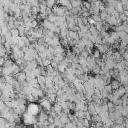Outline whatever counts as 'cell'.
<instances>
[{
    "label": "cell",
    "mask_w": 128,
    "mask_h": 128,
    "mask_svg": "<svg viewBox=\"0 0 128 128\" xmlns=\"http://www.w3.org/2000/svg\"><path fill=\"white\" fill-rule=\"evenodd\" d=\"M52 13H54L57 17H62V16H65V10L66 8L63 7V6H60V5H54L52 8Z\"/></svg>",
    "instance_id": "6da1fadb"
},
{
    "label": "cell",
    "mask_w": 128,
    "mask_h": 128,
    "mask_svg": "<svg viewBox=\"0 0 128 128\" xmlns=\"http://www.w3.org/2000/svg\"><path fill=\"white\" fill-rule=\"evenodd\" d=\"M105 23H107L109 26H116L117 25V18L115 16H112V15H108L106 20H105Z\"/></svg>",
    "instance_id": "7a4b0ae2"
},
{
    "label": "cell",
    "mask_w": 128,
    "mask_h": 128,
    "mask_svg": "<svg viewBox=\"0 0 128 128\" xmlns=\"http://www.w3.org/2000/svg\"><path fill=\"white\" fill-rule=\"evenodd\" d=\"M14 77H15L16 81H17V82H19L20 84H22V83H24V82L26 81V74H25L23 71H21V72L17 73L16 75H14Z\"/></svg>",
    "instance_id": "3957f363"
},
{
    "label": "cell",
    "mask_w": 128,
    "mask_h": 128,
    "mask_svg": "<svg viewBox=\"0 0 128 128\" xmlns=\"http://www.w3.org/2000/svg\"><path fill=\"white\" fill-rule=\"evenodd\" d=\"M48 119V114L45 112V111H41L38 113V117H37V122H40V123H44L46 122Z\"/></svg>",
    "instance_id": "277c9868"
},
{
    "label": "cell",
    "mask_w": 128,
    "mask_h": 128,
    "mask_svg": "<svg viewBox=\"0 0 128 128\" xmlns=\"http://www.w3.org/2000/svg\"><path fill=\"white\" fill-rule=\"evenodd\" d=\"M40 25H41L43 28H45V29H48V30H51V31H52V29H53V27H54V24H53V23H51V22H49L47 19H44V20H42Z\"/></svg>",
    "instance_id": "5b68a950"
},
{
    "label": "cell",
    "mask_w": 128,
    "mask_h": 128,
    "mask_svg": "<svg viewBox=\"0 0 128 128\" xmlns=\"http://www.w3.org/2000/svg\"><path fill=\"white\" fill-rule=\"evenodd\" d=\"M109 85L111 86V88H112V91H113V90H116V89H118V88L121 86V84H120L119 80H117V79H112V80L110 81Z\"/></svg>",
    "instance_id": "8992f818"
},
{
    "label": "cell",
    "mask_w": 128,
    "mask_h": 128,
    "mask_svg": "<svg viewBox=\"0 0 128 128\" xmlns=\"http://www.w3.org/2000/svg\"><path fill=\"white\" fill-rule=\"evenodd\" d=\"M37 79V82L39 84V87L41 89H44L45 88V76H42V75H39L36 77Z\"/></svg>",
    "instance_id": "52a82bcc"
},
{
    "label": "cell",
    "mask_w": 128,
    "mask_h": 128,
    "mask_svg": "<svg viewBox=\"0 0 128 128\" xmlns=\"http://www.w3.org/2000/svg\"><path fill=\"white\" fill-rule=\"evenodd\" d=\"M53 48H54V55H57V54H64L65 51H66V49H65L64 47H62L61 45H57V46H55V47H53Z\"/></svg>",
    "instance_id": "ba28073f"
},
{
    "label": "cell",
    "mask_w": 128,
    "mask_h": 128,
    "mask_svg": "<svg viewBox=\"0 0 128 128\" xmlns=\"http://www.w3.org/2000/svg\"><path fill=\"white\" fill-rule=\"evenodd\" d=\"M45 98H46L51 104H54V103L56 102V98H57V96H56L55 93H51V94H47V95H45Z\"/></svg>",
    "instance_id": "9c48e42d"
},
{
    "label": "cell",
    "mask_w": 128,
    "mask_h": 128,
    "mask_svg": "<svg viewBox=\"0 0 128 128\" xmlns=\"http://www.w3.org/2000/svg\"><path fill=\"white\" fill-rule=\"evenodd\" d=\"M56 114H60L61 112H62V107H61V105L59 104V103H54V104H52V108H51Z\"/></svg>",
    "instance_id": "30bf717a"
},
{
    "label": "cell",
    "mask_w": 128,
    "mask_h": 128,
    "mask_svg": "<svg viewBox=\"0 0 128 128\" xmlns=\"http://www.w3.org/2000/svg\"><path fill=\"white\" fill-rule=\"evenodd\" d=\"M1 74H2V76H8V75H12V69H11V67H10V68L2 67Z\"/></svg>",
    "instance_id": "8fae6325"
},
{
    "label": "cell",
    "mask_w": 128,
    "mask_h": 128,
    "mask_svg": "<svg viewBox=\"0 0 128 128\" xmlns=\"http://www.w3.org/2000/svg\"><path fill=\"white\" fill-rule=\"evenodd\" d=\"M88 31H89V33H90L91 35H94V36H98V35H99V32L97 31V29L95 28L94 25H90V26L88 27Z\"/></svg>",
    "instance_id": "7c38bea8"
},
{
    "label": "cell",
    "mask_w": 128,
    "mask_h": 128,
    "mask_svg": "<svg viewBox=\"0 0 128 128\" xmlns=\"http://www.w3.org/2000/svg\"><path fill=\"white\" fill-rule=\"evenodd\" d=\"M11 69H12V75L14 76V75H16L17 73H19V72H21V70H20V67H19V65H17V64H13L12 66H11Z\"/></svg>",
    "instance_id": "4fadbf2b"
},
{
    "label": "cell",
    "mask_w": 128,
    "mask_h": 128,
    "mask_svg": "<svg viewBox=\"0 0 128 128\" xmlns=\"http://www.w3.org/2000/svg\"><path fill=\"white\" fill-rule=\"evenodd\" d=\"M90 121L91 123H97V122H101V118L98 114H94V115H91V118H90Z\"/></svg>",
    "instance_id": "5bb4252c"
},
{
    "label": "cell",
    "mask_w": 128,
    "mask_h": 128,
    "mask_svg": "<svg viewBox=\"0 0 128 128\" xmlns=\"http://www.w3.org/2000/svg\"><path fill=\"white\" fill-rule=\"evenodd\" d=\"M70 4L72 8H78L81 6V0H70Z\"/></svg>",
    "instance_id": "9a60e30c"
},
{
    "label": "cell",
    "mask_w": 128,
    "mask_h": 128,
    "mask_svg": "<svg viewBox=\"0 0 128 128\" xmlns=\"http://www.w3.org/2000/svg\"><path fill=\"white\" fill-rule=\"evenodd\" d=\"M13 64H14V61H12L10 58H7V59H5V61H4L3 67H6V68H10V67H11Z\"/></svg>",
    "instance_id": "2e32d148"
},
{
    "label": "cell",
    "mask_w": 128,
    "mask_h": 128,
    "mask_svg": "<svg viewBox=\"0 0 128 128\" xmlns=\"http://www.w3.org/2000/svg\"><path fill=\"white\" fill-rule=\"evenodd\" d=\"M118 35H119V40H128V34L124 31H121V32H118Z\"/></svg>",
    "instance_id": "e0dca14e"
},
{
    "label": "cell",
    "mask_w": 128,
    "mask_h": 128,
    "mask_svg": "<svg viewBox=\"0 0 128 128\" xmlns=\"http://www.w3.org/2000/svg\"><path fill=\"white\" fill-rule=\"evenodd\" d=\"M9 33L11 35L12 38H16V37H19V33H18V30L16 28H13V29H10L9 30Z\"/></svg>",
    "instance_id": "ac0fdd59"
},
{
    "label": "cell",
    "mask_w": 128,
    "mask_h": 128,
    "mask_svg": "<svg viewBox=\"0 0 128 128\" xmlns=\"http://www.w3.org/2000/svg\"><path fill=\"white\" fill-rule=\"evenodd\" d=\"M45 70H46V73H47V75H49V76H52V74H53V72L56 70V69H54L51 65H48V66H46L45 67Z\"/></svg>",
    "instance_id": "d6986e66"
},
{
    "label": "cell",
    "mask_w": 128,
    "mask_h": 128,
    "mask_svg": "<svg viewBox=\"0 0 128 128\" xmlns=\"http://www.w3.org/2000/svg\"><path fill=\"white\" fill-rule=\"evenodd\" d=\"M28 84H29V85H30V86H31L32 88H37V89H38V88H40V87H39V84H38V82H37V79H36V78L32 79V80H31V81H30V82H29Z\"/></svg>",
    "instance_id": "ffe728a7"
},
{
    "label": "cell",
    "mask_w": 128,
    "mask_h": 128,
    "mask_svg": "<svg viewBox=\"0 0 128 128\" xmlns=\"http://www.w3.org/2000/svg\"><path fill=\"white\" fill-rule=\"evenodd\" d=\"M56 18H57V16L54 14V13H50L48 16H47V20L49 21V22H51V23H54L55 21H56Z\"/></svg>",
    "instance_id": "44dd1931"
},
{
    "label": "cell",
    "mask_w": 128,
    "mask_h": 128,
    "mask_svg": "<svg viewBox=\"0 0 128 128\" xmlns=\"http://www.w3.org/2000/svg\"><path fill=\"white\" fill-rule=\"evenodd\" d=\"M91 55H92V57H93L95 60H96V59H99V58L101 57V53H100L97 49H93V51H92V54H91Z\"/></svg>",
    "instance_id": "7402d4cb"
},
{
    "label": "cell",
    "mask_w": 128,
    "mask_h": 128,
    "mask_svg": "<svg viewBox=\"0 0 128 128\" xmlns=\"http://www.w3.org/2000/svg\"><path fill=\"white\" fill-rule=\"evenodd\" d=\"M73 115L78 119H83L84 118V111H74Z\"/></svg>",
    "instance_id": "603a6c76"
},
{
    "label": "cell",
    "mask_w": 128,
    "mask_h": 128,
    "mask_svg": "<svg viewBox=\"0 0 128 128\" xmlns=\"http://www.w3.org/2000/svg\"><path fill=\"white\" fill-rule=\"evenodd\" d=\"M86 63H87V61H86V58H83V57H81V56H78V64L82 67V66H86Z\"/></svg>",
    "instance_id": "cb8c5ba5"
},
{
    "label": "cell",
    "mask_w": 128,
    "mask_h": 128,
    "mask_svg": "<svg viewBox=\"0 0 128 128\" xmlns=\"http://www.w3.org/2000/svg\"><path fill=\"white\" fill-rule=\"evenodd\" d=\"M125 117H123V116H120V117H117L115 120H114V123L115 124H119V125H121V124H123L124 123V121H125Z\"/></svg>",
    "instance_id": "d4e9b609"
},
{
    "label": "cell",
    "mask_w": 128,
    "mask_h": 128,
    "mask_svg": "<svg viewBox=\"0 0 128 128\" xmlns=\"http://www.w3.org/2000/svg\"><path fill=\"white\" fill-rule=\"evenodd\" d=\"M32 73H33V75L35 76V78H36L37 76L41 75V67H40V66L36 67V68H35L34 70H32Z\"/></svg>",
    "instance_id": "484cf974"
},
{
    "label": "cell",
    "mask_w": 128,
    "mask_h": 128,
    "mask_svg": "<svg viewBox=\"0 0 128 128\" xmlns=\"http://www.w3.org/2000/svg\"><path fill=\"white\" fill-rule=\"evenodd\" d=\"M107 16H108V14H107L105 11H102V12H100V13H99V18H100V20H101L102 22H105V20H106Z\"/></svg>",
    "instance_id": "4316f807"
},
{
    "label": "cell",
    "mask_w": 128,
    "mask_h": 128,
    "mask_svg": "<svg viewBox=\"0 0 128 128\" xmlns=\"http://www.w3.org/2000/svg\"><path fill=\"white\" fill-rule=\"evenodd\" d=\"M81 123H82V125H83L84 127L89 128V127H90V124H91V121L88 120V119H86V118H83L82 121H81Z\"/></svg>",
    "instance_id": "83f0119b"
},
{
    "label": "cell",
    "mask_w": 128,
    "mask_h": 128,
    "mask_svg": "<svg viewBox=\"0 0 128 128\" xmlns=\"http://www.w3.org/2000/svg\"><path fill=\"white\" fill-rule=\"evenodd\" d=\"M38 8H39V13L45 14V11H46V8H47V6H46L45 4H40V3H39Z\"/></svg>",
    "instance_id": "f1b7e54d"
},
{
    "label": "cell",
    "mask_w": 128,
    "mask_h": 128,
    "mask_svg": "<svg viewBox=\"0 0 128 128\" xmlns=\"http://www.w3.org/2000/svg\"><path fill=\"white\" fill-rule=\"evenodd\" d=\"M94 26H95V28L97 29V31L99 32V31H101V30L103 29V22H102V21L96 22V23L94 24Z\"/></svg>",
    "instance_id": "f546056e"
},
{
    "label": "cell",
    "mask_w": 128,
    "mask_h": 128,
    "mask_svg": "<svg viewBox=\"0 0 128 128\" xmlns=\"http://www.w3.org/2000/svg\"><path fill=\"white\" fill-rule=\"evenodd\" d=\"M17 30H18L19 36H24V35H25V27H24V25L19 26V27L17 28Z\"/></svg>",
    "instance_id": "4dcf8cb0"
},
{
    "label": "cell",
    "mask_w": 128,
    "mask_h": 128,
    "mask_svg": "<svg viewBox=\"0 0 128 128\" xmlns=\"http://www.w3.org/2000/svg\"><path fill=\"white\" fill-rule=\"evenodd\" d=\"M56 70L58 71V73H64L65 72V70H66V68L62 65V64H58V66H57V68H56Z\"/></svg>",
    "instance_id": "1f68e13d"
},
{
    "label": "cell",
    "mask_w": 128,
    "mask_h": 128,
    "mask_svg": "<svg viewBox=\"0 0 128 128\" xmlns=\"http://www.w3.org/2000/svg\"><path fill=\"white\" fill-rule=\"evenodd\" d=\"M45 1H46V6L49 8H52L56 3V0H45Z\"/></svg>",
    "instance_id": "d6a6232c"
},
{
    "label": "cell",
    "mask_w": 128,
    "mask_h": 128,
    "mask_svg": "<svg viewBox=\"0 0 128 128\" xmlns=\"http://www.w3.org/2000/svg\"><path fill=\"white\" fill-rule=\"evenodd\" d=\"M100 70H101V68H100L98 65H95V66L91 69V72H93V73L96 75V74H99V73H100Z\"/></svg>",
    "instance_id": "836d02e7"
},
{
    "label": "cell",
    "mask_w": 128,
    "mask_h": 128,
    "mask_svg": "<svg viewBox=\"0 0 128 128\" xmlns=\"http://www.w3.org/2000/svg\"><path fill=\"white\" fill-rule=\"evenodd\" d=\"M122 106H123V105H122ZM127 114H128V108H127V105H126V106H123V108H122V112H121V115H122L123 117H125V118H126Z\"/></svg>",
    "instance_id": "e575fe53"
},
{
    "label": "cell",
    "mask_w": 128,
    "mask_h": 128,
    "mask_svg": "<svg viewBox=\"0 0 128 128\" xmlns=\"http://www.w3.org/2000/svg\"><path fill=\"white\" fill-rule=\"evenodd\" d=\"M89 55H90V54H89L85 49H84V50H82V51L79 53V56H81V57H83V58H87Z\"/></svg>",
    "instance_id": "d590c367"
},
{
    "label": "cell",
    "mask_w": 128,
    "mask_h": 128,
    "mask_svg": "<svg viewBox=\"0 0 128 128\" xmlns=\"http://www.w3.org/2000/svg\"><path fill=\"white\" fill-rule=\"evenodd\" d=\"M118 19L121 21V22H127V17L123 14V13H121V14H119V16H118Z\"/></svg>",
    "instance_id": "8d00e7d4"
},
{
    "label": "cell",
    "mask_w": 128,
    "mask_h": 128,
    "mask_svg": "<svg viewBox=\"0 0 128 128\" xmlns=\"http://www.w3.org/2000/svg\"><path fill=\"white\" fill-rule=\"evenodd\" d=\"M104 89L106 90V92H107L108 94H110V93H112V88H111V86H110L109 84H106V85L104 86Z\"/></svg>",
    "instance_id": "74e56055"
},
{
    "label": "cell",
    "mask_w": 128,
    "mask_h": 128,
    "mask_svg": "<svg viewBox=\"0 0 128 128\" xmlns=\"http://www.w3.org/2000/svg\"><path fill=\"white\" fill-rule=\"evenodd\" d=\"M58 64H59V63H58L57 61H55V60H51V62H50V65H51V66H52L54 69H56V68H57Z\"/></svg>",
    "instance_id": "f35d334b"
},
{
    "label": "cell",
    "mask_w": 128,
    "mask_h": 128,
    "mask_svg": "<svg viewBox=\"0 0 128 128\" xmlns=\"http://www.w3.org/2000/svg\"><path fill=\"white\" fill-rule=\"evenodd\" d=\"M121 58H122L123 60H127V59H128V53H127V50H126L124 53L121 54Z\"/></svg>",
    "instance_id": "ab89813d"
},
{
    "label": "cell",
    "mask_w": 128,
    "mask_h": 128,
    "mask_svg": "<svg viewBox=\"0 0 128 128\" xmlns=\"http://www.w3.org/2000/svg\"><path fill=\"white\" fill-rule=\"evenodd\" d=\"M55 94H56V96H57V97H61V96L64 94V92H63V90H62V89H59V90H57V91H56V93H55Z\"/></svg>",
    "instance_id": "60d3db41"
},
{
    "label": "cell",
    "mask_w": 128,
    "mask_h": 128,
    "mask_svg": "<svg viewBox=\"0 0 128 128\" xmlns=\"http://www.w3.org/2000/svg\"><path fill=\"white\" fill-rule=\"evenodd\" d=\"M48 124H52L54 122V117H52L51 115H48V119H47Z\"/></svg>",
    "instance_id": "b9f144b4"
},
{
    "label": "cell",
    "mask_w": 128,
    "mask_h": 128,
    "mask_svg": "<svg viewBox=\"0 0 128 128\" xmlns=\"http://www.w3.org/2000/svg\"><path fill=\"white\" fill-rule=\"evenodd\" d=\"M94 128H103V123L102 122H97L94 124Z\"/></svg>",
    "instance_id": "7bdbcfd3"
},
{
    "label": "cell",
    "mask_w": 128,
    "mask_h": 128,
    "mask_svg": "<svg viewBox=\"0 0 128 128\" xmlns=\"http://www.w3.org/2000/svg\"><path fill=\"white\" fill-rule=\"evenodd\" d=\"M6 120L4 119V118H2V117H0V127H4V125L6 124Z\"/></svg>",
    "instance_id": "ee69618b"
},
{
    "label": "cell",
    "mask_w": 128,
    "mask_h": 128,
    "mask_svg": "<svg viewBox=\"0 0 128 128\" xmlns=\"http://www.w3.org/2000/svg\"><path fill=\"white\" fill-rule=\"evenodd\" d=\"M50 13H52V10H51V8L47 7V8H46V11H45V15H46V16H48Z\"/></svg>",
    "instance_id": "f6af8a7d"
},
{
    "label": "cell",
    "mask_w": 128,
    "mask_h": 128,
    "mask_svg": "<svg viewBox=\"0 0 128 128\" xmlns=\"http://www.w3.org/2000/svg\"><path fill=\"white\" fill-rule=\"evenodd\" d=\"M5 107H6L5 103H4L3 101H1V100H0V111H1V110H3V109H4Z\"/></svg>",
    "instance_id": "bcb514c9"
},
{
    "label": "cell",
    "mask_w": 128,
    "mask_h": 128,
    "mask_svg": "<svg viewBox=\"0 0 128 128\" xmlns=\"http://www.w3.org/2000/svg\"><path fill=\"white\" fill-rule=\"evenodd\" d=\"M4 61H5V58L4 57H0V67H3Z\"/></svg>",
    "instance_id": "7dc6e473"
},
{
    "label": "cell",
    "mask_w": 128,
    "mask_h": 128,
    "mask_svg": "<svg viewBox=\"0 0 128 128\" xmlns=\"http://www.w3.org/2000/svg\"><path fill=\"white\" fill-rule=\"evenodd\" d=\"M47 128H56V127H55V125L52 123V124H48V125H47Z\"/></svg>",
    "instance_id": "c3c4849f"
},
{
    "label": "cell",
    "mask_w": 128,
    "mask_h": 128,
    "mask_svg": "<svg viewBox=\"0 0 128 128\" xmlns=\"http://www.w3.org/2000/svg\"><path fill=\"white\" fill-rule=\"evenodd\" d=\"M90 128H91V127H90Z\"/></svg>",
    "instance_id": "681fc988"
},
{
    "label": "cell",
    "mask_w": 128,
    "mask_h": 128,
    "mask_svg": "<svg viewBox=\"0 0 128 128\" xmlns=\"http://www.w3.org/2000/svg\"><path fill=\"white\" fill-rule=\"evenodd\" d=\"M0 75H1V74H0Z\"/></svg>",
    "instance_id": "f907efd6"
}]
</instances>
